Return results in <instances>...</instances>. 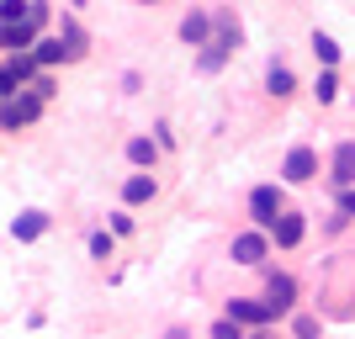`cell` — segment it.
I'll return each instance as SVG.
<instances>
[{"label": "cell", "mask_w": 355, "mask_h": 339, "mask_svg": "<svg viewBox=\"0 0 355 339\" xmlns=\"http://www.w3.org/2000/svg\"><path fill=\"white\" fill-rule=\"evenodd\" d=\"M250 212H254V223H260L266 234H276V223L286 218V202H282L276 186H254V191H250Z\"/></svg>", "instance_id": "obj_1"}, {"label": "cell", "mask_w": 355, "mask_h": 339, "mask_svg": "<svg viewBox=\"0 0 355 339\" xmlns=\"http://www.w3.org/2000/svg\"><path fill=\"white\" fill-rule=\"evenodd\" d=\"M223 318H234V324H250V329H266L276 313H270V302H254V297H234Z\"/></svg>", "instance_id": "obj_2"}, {"label": "cell", "mask_w": 355, "mask_h": 339, "mask_svg": "<svg viewBox=\"0 0 355 339\" xmlns=\"http://www.w3.org/2000/svg\"><path fill=\"white\" fill-rule=\"evenodd\" d=\"M282 175L292 180V186H308V180L318 175V154H313V148H302V144H297L292 154H286V164H282Z\"/></svg>", "instance_id": "obj_3"}, {"label": "cell", "mask_w": 355, "mask_h": 339, "mask_svg": "<svg viewBox=\"0 0 355 339\" xmlns=\"http://www.w3.org/2000/svg\"><path fill=\"white\" fill-rule=\"evenodd\" d=\"M180 37L191 48H212V11H191L186 21H180Z\"/></svg>", "instance_id": "obj_4"}, {"label": "cell", "mask_w": 355, "mask_h": 339, "mask_svg": "<svg viewBox=\"0 0 355 339\" xmlns=\"http://www.w3.org/2000/svg\"><path fill=\"white\" fill-rule=\"evenodd\" d=\"M334 186L340 191H355V138H345L334 148Z\"/></svg>", "instance_id": "obj_5"}, {"label": "cell", "mask_w": 355, "mask_h": 339, "mask_svg": "<svg viewBox=\"0 0 355 339\" xmlns=\"http://www.w3.org/2000/svg\"><path fill=\"white\" fill-rule=\"evenodd\" d=\"M37 112H43L37 96H16V101H6V133H21V122H32Z\"/></svg>", "instance_id": "obj_6"}, {"label": "cell", "mask_w": 355, "mask_h": 339, "mask_svg": "<svg viewBox=\"0 0 355 339\" xmlns=\"http://www.w3.org/2000/svg\"><path fill=\"white\" fill-rule=\"evenodd\" d=\"M266 302H270V313L282 318V313L297 302V281H292V276H270V286H266Z\"/></svg>", "instance_id": "obj_7"}, {"label": "cell", "mask_w": 355, "mask_h": 339, "mask_svg": "<svg viewBox=\"0 0 355 339\" xmlns=\"http://www.w3.org/2000/svg\"><path fill=\"white\" fill-rule=\"evenodd\" d=\"M234 260L239 266H260V260H266V234H260V228H254V234H239L234 238Z\"/></svg>", "instance_id": "obj_8"}, {"label": "cell", "mask_w": 355, "mask_h": 339, "mask_svg": "<svg viewBox=\"0 0 355 339\" xmlns=\"http://www.w3.org/2000/svg\"><path fill=\"white\" fill-rule=\"evenodd\" d=\"M212 43H218V48H228V53L239 48V21H234L228 11H212Z\"/></svg>", "instance_id": "obj_9"}, {"label": "cell", "mask_w": 355, "mask_h": 339, "mask_svg": "<svg viewBox=\"0 0 355 339\" xmlns=\"http://www.w3.org/2000/svg\"><path fill=\"white\" fill-rule=\"evenodd\" d=\"M6 48H11V53H27V48H37L32 43V37H37V27H27V21H6Z\"/></svg>", "instance_id": "obj_10"}, {"label": "cell", "mask_w": 355, "mask_h": 339, "mask_svg": "<svg viewBox=\"0 0 355 339\" xmlns=\"http://www.w3.org/2000/svg\"><path fill=\"white\" fill-rule=\"evenodd\" d=\"M43 228H48V218H43V212H21V218L11 223V238H21V244H32V238L43 234Z\"/></svg>", "instance_id": "obj_11"}, {"label": "cell", "mask_w": 355, "mask_h": 339, "mask_svg": "<svg viewBox=\"0 0 355 339\" xmlns=\"http://www.w3.org/2000/svg\"><path fill=\"white\" fill-rule=\"evenodd\" d=\"M154 191H159L154 175H128V180H122V202H148Z\"/></svg>", "instance_id": "obj_12"}, {"label": "cell", "mask_w": 355, "mask_h": 339, "mask_svg": "<svg viewBox=\"0 0 355 339\" xmlns=\"http://www.w3.org/2000/svg\"><path fill=\"white\" fill-rule=\"evenodd\" d=\"M276 244H282V250H292V244H302V218H297V212H286V218L276 223Z\"/></svg>", "instance_id": "obj_13"}, {"label": "cell", "mask_w": 355, "mask_h": 339, "mask_svg": "<svg viewBox=\"0 0 355 339\" xmlns=\"http://www.w3.org/2000/svg\"><path fill=\"white\" fill-rule=\"evenodd\" d=\"M313 53H318V64H324V69H334V64H340V43H334L329 32H313Z\"/></svg>", "instance_id": "obj_14"}, {"label": "cell", "mask_w": 355, "mask_h": 339, "mask_svg": "<svg viewBox=\"0 0 355 339\" xmlns=\"http://www.w3.org/2000/svg\"><path fill=\"white\" fill-rule=\"evenodd\" d=\"M59 37H64V48H69V59H80V53H85V32L74 27L69 16H64V21H59Z\"/></svg>", "instance_id": "obj_15"}, {"label": "cell", "mask_w": 355, "mask_h": 339, "mask_svg": "<svg viewBox=\"0 0 355 339\" xmlns=\"http://www.w3.org/2000/svg\"><path fill=\"white\" fill-rule=\"evenodd\" d=\"M266 85H270V96H292V69H286V64H270Z\"/></svg>", "instance_id": "obj_16"}, {"label": "cell", "mask_w": 355, "mask_h": 339, "mask_svg": "<svg viewBox=\"0 0 355 339\" xmlns=\"http://www.w3.org/2000/svg\"><path fill=\"white\" fill-rule=\"evenodd\" d=\"M59 59H69L64 37H43V43H37V64H59Z\"/></svg>", "instance_id": "obj_17"}, {"label": "cell", "mask_w": 355, "mask_h": 339, "mask_svg": "<svg viewBox=\"0 0 355 339\" xmlns=\"http://www.w3.org/2000/svg\"><path fill=\"white\" fill-rule=\"evenodd\" d=\"M128 159H133V164H154V159H159V144H148V138H133V144H128Z\"/></svg>", "instance_id": "obj_18"}, {"label": "cell", "mask_w": 355, "mask_h": 339, "mask_svg": "<svg viewBox=\"0 0 355 339\" xmlns=\"http://www.w3.org/2000/svg\"><path fill=\"white\" fill-rule=\"evenodd\" d=\"M313 96H318V101H334V96H340V80H334V69H324V74H318V85H313Z\"/></svg>", "instance_id": "obj_19"}, {"label": "cell", "mask_w": 355, "mask_h": 339, "mask_svg": "<svg viewBox=\"0 0 355 339\" xmlns=\"http://www.w3.org/2000/svg\"><path fill=\"white\" fill-rule=\"evenodd\" d=\"M223 64H228V48H218V43H212V48H202V69H207V74H218Z\"/></svg>", "instance_id": "obj_20"}, {"label": "cell", "mask_w": 355, "mask_h": 339, "mask_svg": "<svg viewBox=\"0 0 355 339\" xmlns=\"http://www.w3.org/2000/svg\"><path fill=\"white\" fill-rule=\"evenodd\" d=\"M207 339H244V324H234V318H218Z\"/></svg>", "instance_id": "obj_21"}, {"label": "cell", "mask_w": 355, "mask_h": 339, "mask_svg": "<svg viewBox=\"0 0 355 339\" xmlns=\"http://www.w3.org/2000/svg\"><path fill=\"white\" fill-rule=\"evenodd\" d=\"M90 254H96V260H112V234H90Z\"/></svg>", "instance_id": "obj_22"}, {"label": "cell", "mask_w": 355, "mask_h": 339, "mask_svg": "<svg viewBox=\"0 0 355 339\" xmlns=\"http://www.w3.org/2000/svg\"><path fill=\"white\" fill-rule=\"evenodd\" d=\"M292 334H297V339H318V318H308V313H302V318L292 324Z\"/></svg>", "instance_id": "obj_23"}, {"label": "cell", "mask_w": 355, "mask_h": 339, "mask_svg": "<svg viewBox=\"0 0 355 339\" xmlns=\"http://www.w3.org/2000/svg\"><path fill=\"white\" fill-rule=\"evenodd\" d=\"M112 234H133V218H128V212H112Z\"/></svg>", "instance_id": "obj_24"}, {"label": "cell", "mask_w": 355, "mask_h": 339, "mask_svg": "<svg viewBox=\"0 0 355 339\" xmlns=\"http://www.w3.org/2000/svg\"><path fill=\"white\" fill-rule=\"evenodd\" d=\"M340 212H345V218H355V191H340Z\"/></svg>", "instance_id": "obj_25"}, {"label": "cell", "mask_w": 355, "mask_h": 339, "mask_svg": "<svg viewBox=\"0 0 355 339\" xmlns=\"http://www.w3.org/2000/svg\"><path fill=\"white\" fill-rule=\"evenodd\" d=\"M250 339H266V334H250Z\"/></svg>", "instance_id": "obj_26"}]
</instances>
